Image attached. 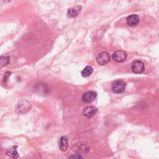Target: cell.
Masks as SVG:
<instances>
[{"label":"cell","instance_id":"6da1fadb","mask_svg":"<svg viewBox=\"0 0 159 159\" xmlns=\"http://www.w3.org/2000/svg\"><path fill=\"white\" fill-rule=\"evenodd\" d=\"M30 104L28 101L25 100H22L19 102L16 106V112L19 114L26 113L30 109Z\"/></svg>","mask_w":159,"mask_h":159},{"label":"cell","instance_id":"7a4b0ae2","mask_svg":"<svg viewBox=\"0 0 159 159\" xmlns=\"http://www.w3.org/2000/svg\"><path fill=\"white\" fill-rule=\"evenodd\" d=\"M126 87V83L122 80H116L112 85V89L113 92L117 94L122 93L124 92Z\"/></svg>","mask_w":159,"mask_h":159},{"label":"cell","instance_id":"3957f363","mask_svg":"<svg viewBox=\"0 0 159 159\" xmlns=\"http://www.w3.org/2000/svg\"><path fill=\"white\" fill-rule=\"evenodd\" d=\"M131 69L135 73H141L145 70L144 63L140 60H135L131 64Z\"/></svg>","mask_w":159,"mask_h":159},{"label":"cell","instance_id":"277c9868","mask_svg":"<svg viewBox=\"0 0 159 159\" xmlns=\"http://www.w3.org/2000/svg\"><path fill=\"white\" fill-rule=\"evenodd\" d=\"M96 61L100 65H104L110 61V55L106 52H102L98 54Z\"/></svg>","mask_w":159,"mask_h":159},{"label":"cell","instance_id":"5b68a950","mask_svg":"<svg viewBox=\"0 0 159 159\" xmlns=\"http://www.w3.org/2000/svg\"><path fill=\"white\" fill-rule=\"evenodd\" d=\"M127 53L123 50L116 51L112 55V59L118 63L123 62L127 58Z\"/></svg>","mask_w":159,"mask_h":159},{"label":"cell","instance_id":"8992f818","mask_svg":"<svg viewBox=\"0 0 159 159\" xmlns=\"http://www.w3.org/2000/svg\"><path fill=\"white\" fill-rule=\"evenodd\" d=\"M97 94L96 92L89 91L85 93L82 96V100L86 103H89L93 102L96 98Z\"/></svg>","mask_w":159,"mask_h":159},{"label":"cell","instance_id":"52a82bcc","mask_svg":"<svg viewBox=\"0 0 159 159\" xmlns=\"http://www.w3.org/2000/svg\"><path fill=\"white\" fill-rule=\"evenodd\" d=\"M98 109L94 106H88L84 109L83 111V115L86 118H91L97 112Z\"/></svg>","mask_w":159,"mask_h":159},{"label":"cell","instance_id":"ba28073f","mask_svg":"<svg viewBox=\"0 0 159 159\" xmlns=\"http://www.w3.org/2000/svg\"><path fill=\"white\" fill-rule=\"evenodd\" d=\"M139 17L136 14H131L127 17L126 22L127 24L130 27L137 25L139 22Z\"/></svg>","mask_w":159,"mask_h":159},{"label":"cell","instance_id":"9c48e42d","mask_svg":"<svg viewBox=\"0 0 159 159\" xmlns=\"http://www.w3.org/2000/svg\"><path fill=\"white\" fill-rule=\"evenodd\" d=\"M81 6H77L75 7H72L70 8L68 10L67 12V15L69 17H76L81 11Z\"/></svg>","mask_w":159,"mask_h":159},{"label":"cell","instance_id":"30bf717a","mask_svg":"<svg viewBox=\"0 0 159 159\" xmlns=\"http://www.w3.org/2000/svg\"><path fill=\"white\" fill-rule=\"evenodd\" d=\"M68 139L65 136L61 137L60 138V139L59 140V143H58L59 148L61 151H66L68 148Z\"/></svg>","mask_w":159,"mask_h":159},{"label":"cell","instance_id":"8fae6325","mask_svg":"<svg viewBox=\"0 0 159 159\" xmlns=\"http://www.w3.org/2000/svg\"><path fill=\"white\" fill-rule=\"evenodd\" d=\"M17 146H12L9 148L7 149L6 150V154L13 158H18L19 157V155L16 150Z\"/></svg>","mask_w":159,"mask_h":159},{"label":"cell","instance_id":"7c38bea8","mask_svg":"<svg viewBox=\"0 0 159 159\" xmlns=\"http://www.w3.org/2000/svg\"><path fill=\"white\" fill-rule=\"evenodd\" d=\"M10 62V57L9 56L0 57V69L7 66Z\"/></svg>","mask_w":159,"mask_h":159},{"label":"cell","instance_id":"4fadbf2b","mask_svg":"<svg viewBox=\"0 0 159 159\" xmlns=\"http://www.w3.org/2000/svg\"><path fill=\"white\" fill-rule=\"evenodd\" d=\"M93 72V68L91 66H86L81 71V75L83 77H87L92 74Z\"/></svg>","mask_w":159,"mask_h":159},{"label":"cell","instance_id":"5bb4252c","mask_svg":"<svg viewBox=\"0 0 159 159\" xmlns=\"http://www.w3.org/2000/svg\"><path fill=\"white\" fill-rule=\"evenodd\" d=\"M11 74V73L10 71H7V72H6V73H4V78H3V83H6V81H7V79L9 78V77L10 76Z\"/></svg>","mask_w":159,"mask_h":159},{"label":"cell","instance_id":"9a60e30c","mask_svg":"<svg viewBox=\"0 0 159 159\" xmlns=\"http://www.w3.org/2000/svg\"><path fill=\"white\" fill-rule=\"evenodd\" d=\"M70 157V158H71V157H73V158H82V157H81V156H71Z\"/></svg>","mask_w":159,"mask_h":159}]
</instances>
